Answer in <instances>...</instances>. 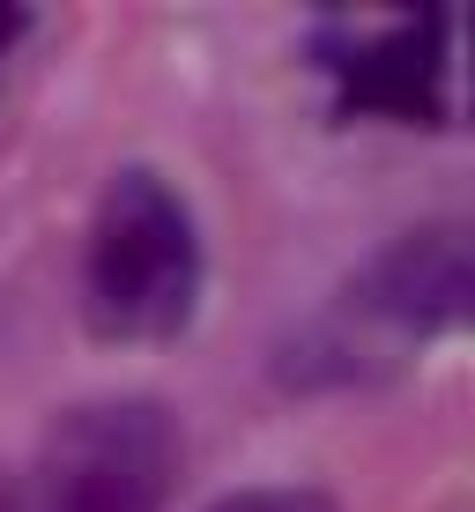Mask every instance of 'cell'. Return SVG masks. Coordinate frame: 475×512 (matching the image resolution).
Returning <instances> with one entry per match:
<instances>
[{"mask_svg": "<svg viewBox=\"0 0 475 512\" xmlns=\"http://www.w3.org/2000/svg\"><path fill=\"white\" fill-rule=\"evenodd\" d=\"M15 30H23V15H15V8H0V52L15 45Z\"/></svg>", "mask_w": 475, "mask_h": 512, "instance_id": "6", "label": "cell"}, {"mask_svg": "<svg viewBox=\"0 0 475 512\" xmlns=\"http://www.w3.org/2000/svg\"><path fill=\"white\" fill-rule=\"evenodd\" d=\"M201 305V231L186 193L149 164L112 171L82 253V312L104 342H171Z\"/></svg>", "mask_w": 475, "mask_h": 512, "instance_id": "2", "label": "cell"}, {"mask_svg": "<svg viewBox=\"0 0 475 512\" xmlns=\"http://www.w3.org/2000/svg\"><path fill=\"white\" fill-rule=\"evenodd\" d=\"M208 512H334L327 490L312 483H260V490H231V498H216Z\"/></svg>", "mask_w": 475, "mask_h": 512, "instance_id": "4", "label": "cell"}, {"mask_svg": "<svg viewBox=\"0 0 475 512\" xmlns=\"http://www.w3.org/2000/svg\"><path fill=\"white\" fill-rule=\"evenodd\" d=\"M179 483V423L149 394L75 401L38 446L23 512H164Z\"/></svg>", "mask_w": 475, "mask_h": 512, "instance_id": "3", "label": "cell"}, {"mask_svg": "<svg viewBox=\"0 0 475 512\" xmlns=\"http://www.w3.org/2000/svg\"><path fill=\"white\" fill-rule=\"evenodd\" d=\"M0 512H23V490H15V475L0 468Z\"/></svg>", "mask_w": 475, "mask_h": 512, "instance_id": "5", "label": "cell"}, {"mask_svg": "<svg viewBox=\"0 0 475 512\" xmlns=\"http://www.w3.org/2000/svg\"><path fill=\"white\" fill-rule=\"evenodd\" d=\"M468 290H475V260H468L461 223L401 231L290 342L283 379L290 386H357V379L394 372V364H409V349H424L446 327H461Z\"/></svg>", "mask_w": 475, "mask_h": 512, "instance_id": "1", "label": "cell"}]
</instances>
